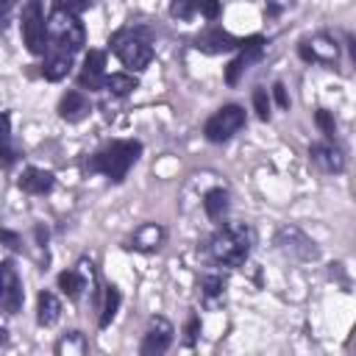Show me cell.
I'll return each mask as SVG.
<instances>
[{"label":"cell","mask_w":356,"mask_h":356,"mask_svg":"<svg viewBox=\"0 0 356 356\" xmlns=\"http://www.w3.org/2000/svg\"><path fill=\"white\" fill-rule=\"evenodd\" d=\"M139 156H142V142L139 139H117V142H108L100 150H95L86 159V170L100 172L108 181L120 184L128 175V170L139 161Z\"/></svg>","instance_id":"cell-1"},{"label":"cell","mask_w":356,"mask_h":356,"mask_svg":"<svg viewBox=\"0 0 356 356\" xmlns=\"http://www.w3.org/2000/svg\"><path fill=\"white\" fill-rule=\"evenodd\" d=\"M253 228L245 222H225L209 239V253L222 267H242L253 250Z\"/></svg>","instance_id":"cell-2"},{"label":"cell","mask_w":356,"mask_h":356,"mask_svg":"<svg viewBox=\"0 0 356 356\" xmlns=\"http://www.w3.org/2000/svg\"><path fill=\"white\" fill-rule=\"evenodd\" d=\"M83 44H86V28L81 22V14H72L56 3L47 14V47L81 53Z\"/></svg>","instance_id":"cell-3"},{"label":"cell","mask_w":356,"mask_h":356,"mask_svg":"<svg viewBox=\"0 0 356 356\" xmlns=\"http://www.w3.org/2000/svg\"><path fill=\"white\" fill-rule=\"evenodd\" d=\"M108 47L131 72H139V70H145L153 61V44L139 31H134V28L114 31L111 39H108Z\"/></svg>","instance_id":"cell-4"},{"label":"cell","mask_w":356,"mask_h":356,"mask_svg":"<svg viewBox=\"0 0 356 356\" xmlns=\"http://www.w3.org/2000/svg\"><path fill=\"white\" fill-rule=\"evenodd\" d=\"M19 33L28 53L42 56L47 50V19L42 11V0H25L19 14Z\"/></svg>","instance_id":"cell-5"},{"label":"cell","mask_w":356,"mask_h":356,"mask_svg":"<svg viewBox=\"0 0 356 356\" xmlns=\"http://www.w3.org/2000/svg\"><path fill=\"white\" fill-rule=\"evenodd\" d=\"M245 125H248V114H245V108L236 106V103H228V106L217 108V111L206 120V125H203V136H206L209 142H214V145H222V142L234 139Z\"/></svg>","instance_id":"cell-6"},{"label":"cell","mask_w":356,"mask_h":356,"mask_svg":"<svg viewBox=\"0 0 356 356\" xmlns=\"http://www.w3.org/2000/svg\"><path fill=\"white\" fill-rule=\"evenodd\" d=\"M275 245L284 256L295 259V261H317L320 259V248L317 242L300 228V225H292V222H284L278 225L275 231Z\"/></svg>","instance_id":"cell-7"},{"label":"cell","mask_w":356,"mask_h":356,"mask_svg":"<svg viewBox=\"0 0 356 356\" xmlns=\"http://www.w3.org/2000/svg\"><path fill=\"white\" fill-rule=\"evenodd\" d=\"M264 47H267V39L259 36V33L242 39V44H239V50H236V58L225 67V81H228V83H236L239 75H242L250 64H256V61L264 56Z\"/></svg>","instance_id":"cell-8"},{"label":"cell","mask_w":356,"mask_h":356,"mask_svg":"<svg viewBox=\"0 0 356 356\" xmlns=\"http://www.w3.org/2000/svg\"><path fill=\"white\" fill-rule=\"evenodd\" d=\"M298 53L303 61H317V64H337L339 61V44L328 33H314L298 44Z\"/></svg>","instance_id":"cell-9"},{"label":"cell","mask_w":356,"mask_h":356,"mask_svg":"<svg viewBox=\"0 0 356 356\" xmlns=\"http://www.w3.org/2000/svg\"><path fill=\"white\" fill-rule=\"evenodd\" d=\"M0 273H3V281H0V303H3V312H6V314H17V312L22 309V300H25L22 278L17 275L11 259H6V261L0 264Z\"/></svg>","instance_id":"cell-10"},{"label":"cell","mask_w":356,"mask_h":356,"mask_svg":"<svg viewBox=\"0 0 356 356\" xmlns=\"http://www.w3.org/2000/svg\"><path fill=\"white\" fill-rule=\"evenodd\" d=\"M172 334H175V328H172V323L167 317H153L147 331H145V337H142L139 353L142 356H161L172 345Z\"/></svg>","instance_id":"cell-11"},{"label":"cell","mask_w":356,"mask_h":356,"mask_svg":"<svg viewBox=\"0 0 356 356\" xmlns=\"http://www.w3.org/2000/svg\"><path fill=\"white\" fill-rule=\"evenodd\" d=\"M239 44H242V39H236V36H231L228 31H222V28H206V31H200L197 36H195V50H200V53H206V56H220V53H234V50H239Z\"/></svg>","instance_id":"cell-12"},{"label":"cell","mask_w":356,"mask_h":356,"mask_svg":"<svg viewBox=\"0 0 356 356\" xmlns=\"http://www.w3.org/2000/svg\"><path fill=\"white\" fill-rule=\"evenodd\" d=\"M106 75H108V72H106V53L92 47V50L83 56V64H81V72H78L81 89H89V92L103 89Z\"/></svg>","instance_id":"cell-13"},{"label":"cell","mask_w":356,"mask_h":356,"mask_svg":"<svg viewBox=\"0 0 356 356\" xmlns=\"http://www.w3.org/2000/svg\"><path fill=\"white\" fill-rule=\"evenodd\" d=\"M89 114H92V103H89V97H86L81 89H70V92L61 95V100H58V117H61V120H67V122H81V120H86Z\"/></svg>","instance_id":"cell-14"},{"label":"cell","mask_w":356,"mask_h":356,"mask_svg":"<svg viewBox=\"0 0 356 356\" xmlns=\"http://www.w3.org/2000/svg\"><path fill=\"white\" fill-rule=\"evenodd\" d=\"M309 156H312V161H314L320 170H325V172H342V170H345V156H342V150H339L331 139L314 142V145L309 147Z\"/></svg>","instance_id":"cell-15"},{"label":"cell","mask_w":356,"mask_h":356,"mask_svg":"<svg viewBox=\"0 0 356 356\" xmlns=\"http://www.w3.org/2000/svg\"><path fill=\"white\" fill-rule=\"evenodd\" d=\"M17 186L28 195H47L56 186V175L50 170H42V167H25L17 178Z\"/></svg>","instance_id":"cell-16"},{"label":"cell","mask_w":356,"mask_h":356,"mask_svg":"<svg viewBox=\"0 0 356 356\" xmlns=\"http://www.w3.org/2000/svg\"><path fill=\"white\" fill-rule=\"evenodd\" d=\"M164 236H167L164 225H159V222H145V225H139V228L134 231L128 248H131V250H139V253H156V250L164 245Z\"/></svg>","instance_id":"cell-17"},{"label":"cell","mask_w":356,"mask_h":356,"mask_svg":"<svg viewBox=\"0 0 356 356\" xmlns=\"http://www.w3.org/2000/svg\"><path fill=\"white\" fill-rule=\"evenodd\" d=\"M72 58H75V53L47 47V50H44V61H42V75H44V81H61V78H67V75L72 72Z\"/></svg>","instance_id":"cell-18"},{"label":"cell","mask_w":356,"mask_h":356,"mask_svg":"<svg viewBox=\"0 0 356 356\" xmlns=\"http://www.w3.org/2000/svg\"><path fill=\"white\" fill-rule=\"evenodd\" d=\"M58 317H61V300L50 289H42L36 298V323L42 328H50L58 323Z\"/></svg>","instance_id":"cell-19"},{"label":"cell","mask_w":356,"mask_h":356,"mask_svg":"<svg viewBox=\"0 0 356 356\" xmlns=\"http://www.w3.org/2000/svg\"><path fill=\"white\" fill-rule=\"evenodd\" d=\"M203 209H206V217H209V220H222V217L228 214V209H231V195H228V189H222V186L209 189V192L203 195Z\"/></svg>","instance_id":"cell-20"},{"label":"cell","mask_w":356,"mask_h":356,"mask_svg":"<svg viewBox=\"0 0 356 356\" xmlns=\"http://www.w3.org/2000/svg\"><path fill=\"white\" fill-rule=\"evenodd\" d=\"M89 286V281H86V275L75 267V270H64V273H58V289L70 298V300H78L81 295H83V289Z\"/></svg>","instance_id":"cell-21"},{"label":"cell","mask_w":356,"mask_h":356,"mask_svg":"<svg viewBox=\"0 0 356 356\" xmlns=\"http://www.w3.org/2000/svg\"><path fill=\"white\" fill-rule=\"evenodd\" d=\"M120 303H122L120 289H117L114 284L103 286V306H100V320H97L100 328H108V325H111V320H114L117 312H120Z\"/></svg>","instance_id":"cell-22"},{"label":"cell","mask_w":356,"mask_h":356,"mask_svg":"<svg viewBox=\"0 0 356 356\" xmlns=\"http://www.w3.org/2000/svg\"><path fill=\"white\" fill-rule=\"evenodd\" d=\"M89 350V342L81 331H67L58 342H56V353L58 356H83Z\"/></svg>","instance_id":"cell-23"},{"label":"cell","mask_w":356,"mask_h":356,"mask_svg":"<svg viewBox=\"0 0 356 356\" xmlns=\"http://www.w3.org/2000/svg\"><path fill=\"white\" fill-rule=\"evenodd\" d=\"M136 86H139V81L131 72H111V75H106V83H103V89L111 92V95H117V97L131 95Z\"/></svg>","instance_id":"cell-24"},{"label":"cell","mask_w":356,"mask_h":356,"mask_svg":"<svg viewBox=\"0 0 356 356\" xmlns=\"http://www.w3.org/2000/svg\"><path fill=\"white\" fill-rule=\"evenodd\" d=\"M200 289H203V298L206 300H217L225 292V278L220 273H206L203 281H200Z\"/></svg>","instance_id":"cell-25"},{"label":"cell","mask_w":356,"mask_h":356,"mask_svg":"<svg viewBox=\"0 0 356 356\" xmlns=\"http://www.w3.org/2000/svg\"><path fill=\"white\" fill-rule=\"evenodd\" d=\"M314 122H317L320 134H323L325 139H331V142H334V136H337V122H334V114H331L328 108H317V111H314Z\"/></svg>","instance_id":"cell-26"},{"label":"cell","mask_w":356,"mask_h":356,"mask_svg":"<svg viewBox=\"0 0 356 356\" xmlns=\"http://www.w3.org/2000/svg\"><path fill=\"white\" fill-rule=\"evenodd\" d=\"M253 111H256V117L261 122L270 120V97H267V89L264 86H256L253 89Z\"/></svg>","instance_id":"cell-27"},{"label":"cell","mask_w":356,"mask_h":356,"mask_svg":"<svg viewBox=\"0 0 356 356\" xmlns=\"http://www.w3.org/2000/svg\"><path fill=\"white\" fill-rule=\"evenodd\" d=\"M170 11L178 19H189V17L197 14V0H172V8Z\"/></svg>","instance_id":"cell-28"},{"label":"cell","mask_w":356,"mask_h":356,"mask_svg":"<svg viewBox=\"0 0 356 356\" xmlns=\"http://www.w3.org/2000/svg\"><path fill=\"white\" fill-rule=\"evenodd\" d=\"M220 11H222L220 0H197V14L206 17L209 22H214V19L220 17Z\"/></svg>","instance_id":"cell-29"},{"label":"cell","mask_w":356,"mask_h":356,"mask_svg":"<svg viewBox=\"0 0 356 356\" xmlns=\"http://www.w3.org/2000/svg\"><path fill=\"white\" fill-rule=\"evenodd\" d=\"M273 97H275V103H278L281 108H289V95H286V86H284L281 81L273 83Z\"/></svg>","instance_id":"cell-30"},{"label":"cell","mask_w":356,"mask_h":356,"mask_svg":"<svg viewBox=\"0 0 356 356\" xmlns=\"http://www.w3.org/2000/svg\"><path fill=\"white\" fill-rule=\"evenodd\" d=\"M58 6H64V8L72 11V14H83V11L92 6V0H58Z\"/></svg>","instance_id":"cell-31"},{"label":"cell","mask_w":356,"mask_h":356,"mask_svg":"<svg viewBox=\"0 0 356 356\" xmlns=\"http://www.w3.org/2000/svg\"><path fill=\"white\" fill-rule=\"evenodd\" d=\"M3 242H6L11 250H22V242H19V236H17L14 231H8V228L3 231Z\"/></svg>","instance_id":"cell-32"},{"label":"cell","mask_w":356,"mask_h":356,"mask_svg":"<svg viewBox=\"0 0 356 356\" xmlns=\"http://www.w3.org/2000/svg\"><path fill=\"white\" fill-rule=\"evenodd\" d=\"M197 331H200V320L197 317H189V323H186V342H195L197 339Z\"/></svg>","instance_id":"cell-33"},{"label":"cell","mask_w":356,"mask_h":356,"mask_svg":"<svg viewBox=\"0 0 356 356\" xmlns=\"http://www.w3.org/2000/svg\"><path fill=\"white\" fill-rule=\"evenodd\" d=\"M33 234H36V242H39V245L44 248V245H47V228H42V225H36V228H33Z\"/></svg>","instance_id":"cell-34"},{"label":"cell","mask_w":356,"mask_h":356,"mask_svg":"<svg viewBox=\"0 0 356 356\" xmlns=\"http://www.w3.org/2000/svg\"><path fill=\"white\" fill-rule=\"evenodd\" d=\"M348 47H350V58L356 61V33H348Z\"/></svg>","instance_id":"cell-35"},{"label":"cell","mask_w":356,"mask_h":356,"mask_svg":"<svg viewBox=\"0 0 356 356\" xmlns=\"http://www.w3.org/2000/svg\"><path fill=\"white\" fill-rule=\"evenodd\" d=\"M14 3H17V0H3V19H6V17H8V11L14 8Z\"/></svg>","instance_id":"cell-36"},{"label":"cell","mask_w":356,"mask_h":356,"mask_svg":"<svg viewBox=\"0 0 356 356\" xmlns=\"http://www.w3.org/2000/svg\"><path fill=\"white\" fill-rule=\"evenodd\" d=\"M348 348H356V325H353V331H350V339H348Z\"/></svg>","instance_id":"cell-37"}]
</instances>
